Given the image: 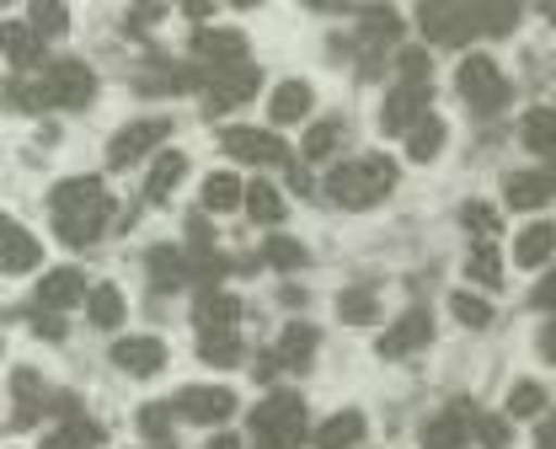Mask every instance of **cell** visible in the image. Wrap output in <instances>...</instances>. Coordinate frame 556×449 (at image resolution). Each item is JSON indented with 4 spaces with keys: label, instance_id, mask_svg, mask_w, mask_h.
<instances>
[{
    "label": "cell",
    "instance_id": "obj_41",
    "mask_svg": "<svg viewBox=\"0 0 556 449\" xmlns=\"http://www.w3.org/2000/svg\"><path fill=\"white\" fill-rule=\"evenodd\" d=\"M263 257H268V268H305V246L300 241H289V235H274L268 246H263Z\"/></svg>",
    "mask_w": 556,
    "mask_h": 449
},
{
    "label": "cell",
    "instance_id": "obj_6",
    "mask_svg": "<svg viewBox=\"0 0 556 449\" xmlns=\"http://www.w3.org/2000/svg\"><path fill=\"white\" fill-rule=\"evenodd\" d=\"M43 97H49V107H86L97 97V75L80 60H54L43 70Z\"/></svg>",
    "mask_w": 556,
    "mask_h": 449
},
{
    "label": "cell",
    "instance_id": "obj_23",
    "mask_svg": "<svg viewBox=\"0 0 556 449\" xmlns=\"http://www.w3.org/2000/svg\"><path fill=\"white\" fill-rule=\"evenodd\" d=\"M358 439H364V412H353V407L316 428V449H353Z\"/></svg>",
    "mask_w": 556,
    "mask_h": 449
},
{
    "label": "cell",
    "instance_id": "obj_29",
    "mask_svg": "<svg viewBox=\"0 0 556 449\" xmlns=\"http://www.w3.org/2000/svg\"><path fill=\"white\" fill-rule=\"evenodd\" d=\"M519 140L530 150H541V155H552L556 150V113L552 107H535V113H525V124H519Z\"/></svg>",
    "mask_w": 556,
    "mask_h": 449
},
{
    "label": "cell",
    "instance_id": "obj_12",
    "mask_svg": "<svg viewBox=\"0 0 556 449\" xmlns=\"http://www.w3.org/2000/svg\"><path fill=\"white\" fill-rule=\"evenodd\" d=\"M428 337H433V316H428V310H407L396 326H386V337H380V359H407V354H417Z\"/></svg>",
    "mask_w": 556,
    "mask_h": 449
},
{
    "label": "cell",
    "instance_id": "obj_22",
    "mask_svg": "<svg viewBox=\"0 0 556 449\" xmlns=\"http://www.w3.org/2000/svg\"><path fill=\"white\" fill-rule=\"evenodd\" d=\"M552 252H556L552 224H530V230H519V241H514V262H519V268H546Z\"/></svg>",
    "mask_w": 556,
    "mask_h": 449
},
{
    "label": "cell",
    "instance_id": "obj_39",
    "mask_svg": "<svg viewBox=\"0 0 556 449\" xmlns=\"http://www.w3.org/2000/svg\"><path fill=\"white\" fill-rule=\"evenodd\" d=\"M450 310H455V321H460V326H471V332H482L486 321H492V305H486V299H477L471 290L450 295Z\"/></svg>",
    "mask_w": 556,
    "mask_h": 449
},
{
    "label": "cell",
    "instance_id": "obj_32",
    "mask_svg": "<svg viewBox=\"0 0 556 449\" xmlns=\"http://www.w3.org/2000/svg\"><path fill=\"white\" fill-rule=\"evenodd\" d=\"M102 445V428L97 423H86V418H70L60 434H49L43 439V449H97Z\"/></svg>",
    "mask_w": 556,
    "mask_h": 449
},
{
    "label": "cell",
    "instance_id": "obj_33",
    "mask_svg": "<svg viewBox=\"0 0 556 449\" xmlns=\"http://www.w3.org/2000/svg\"><path fill=\"white\" fill-rule=\"evenodd\" d=\"M380 316V299L369 295V290H343L338 295V321H348V326H369Z\"/></svg>",
    "mask_w": 556,
    "mask_h": 449
},
{
    "label": "cell",
    "instance_id": "obj_10",
    "mask_svg": "<svg viewBox=\"0 0 556 449\" xmlns=\"http://www.w3.org/2000/svg\"><path fill=\"white\" fill-rule=\"evenodd\" d=\"M177 412L188 418V423H225L230 412H236V396L225 390V385H188V390H177Z\"/></svg>",
    "mask_w": 556,
    "mask_h": 449
},
{
    "label": "cell",
    "instance_id": "obj_52",
    "mask_svg": "<svg viewBox=\"0 0 556 449\" xmlns=\"http://www.w3.org/2000/svg\"><path fill=\"white\" fill-rule=\"evenodd\" d=\"M546 177H552V193H556V161H552V171H546Z\"/></svg>",
    "mask_w": 556,
    "mask_h": 449
},
{
    "label": "cell",
    "instance_id": "obj_27",
    "mask_svg": "<svg viewBox=\"0 0 556 449\" xmlns=\"http://www.w3.org/2000/svg\"><path fill=\"white\" fill-rule=\"evenodd\" d=\"M236 204H247V188L230 177V171H214L204 182V209H214V215H230Z\"/></svg>",
    "mask_w": 556,
    "mask_h": 449
},
{
    "label": "cell",
    "instance_id": "obj_18",
    "mask_svg": "<svg viewBox=\"0 0 556 449\" xmlns=\"http://www.w3.org/2000/svg\"><path fill=\"white\" fill-rule=\"evenodd\" d=\"M311 107H316V91L305 80H283L274 91V102H268V118L274 124H300V118H311Z\"/></svg>",
    "mask_w": 556,
    "mask_h": 449
},
{
    "label": "cell",
    "instance_id": "obj_35",
    "mask_svg": "<svg viewBox=\"0 0 556 449\" xmlns=\"http://www.w3.org/2000/svg\"><path fill=\"white\" fill-rule=\"evenodd\" d=\"M439 150H444V124H439V118L428 113V118L417 124L413 134H407V155H413V161H433Z\"/></svg>",
    "mask_w": 556,
    "mask_h": 449
},
{
    "label": "cell",
    "instance_id": "obj_42",
    "mask_svg": "<svg viewBox=\"0 0 556 449\" xmlns=\"http://www.w3.org/2000/svg\"><path fill=\"white\" fill-rule=\"evenodd\" d=\"M188 80H193L188 70H155V75H139V91H150V97L172 91L177 97V91H188Z\"/></svg>",
    "mask_w": 556,
    "mask_h": 449
},
{
    "label": "cell",
    "instance_id": "obj_8",
    "mask_svg": "<svg viewBox=\"0 0 556 449\" xmlns=\"http://www.w3.org/2000/svg\"><path fill=\"white\" fill-rule=\"evenodd\" d=\"M166 140H172V118H135V124H124V129L113 134L108 161H113V166H129V161L150 155V150L166 145Z\"/></svg>",
    "mask_w": 556,
    "mask_h": 449
},
{
    "label": "cell",
    "instance_id": "obj_13",
    "mask_svg": "<svg viewBox=\"0 0 556 449\" xmlns=\"http://www.w3.org/2000/svg\"><path fill=\"white\" fill-rule=\"evenodd\" d=\"M193 54L214 60V70H230V65H247V38L236 27H204L193 38Z\"/></svg>",
    "mask_w": 556,
    "mask_h": 449
},
{
    "label": "cell",
    "instance_id": "obj_49",
    "mask_svg": "<svg viewBox=\"0 0 556 449\" xmlns=\"http://www.w3.org/2000/svg\"><path fill=\"white\" fill-rule=\"evenodd\" d=\"M541 354H546V359H556V321L541 332Z\"/></svg>",
    "mask_w": 556,
    "mask_h": 449
},
{
    "label": "cell",
    "instance_id": "obj_19",
    "mask_svg": "<svg viewBox=\"0 0 556 449\" xmlns=\"http://www.w3.org/2000/svg\"><path fill=\"white\" fill-rule=\"evenodd\" d=\"M471 418H477V412H471ZM471 418L455 407V412L422 423V449H466V439H471Z\"/></svg>",
    "mask_w": 556,
    "mask_h": 449
},
{
    "label": "cell",
    "instance_id": "obj_46",
    "mask_svg": "<svg viewBox=\"0 0 556 449\" xmlns=\"http://www.w3.org/2000/svg\"><path fill=\"white\" fill-rule=\"evenodd\" d=\"M477 16H482V33H508L514 27V5H477Z\"/></svg>",
    "mask_w": 556,
    "mask_h": 449
},
{
    "label": "cell",
    "instance_id": "obj_1",
    "mask_svg": "<svg viewBox=\"0 0 556 449\" xmlns=\"http://www.w3.org/2000/svg\"><path fill=\"white\" fill-rule=\"evenodd\" d=\"M49 209H54V230L65 235L70 246H91L102 235L108 215H113V198H108L102 177H70V182L54 188Z\"/></svg>",
    "mask_w": 556,
    "mask_h": 449
},
{
    "label": "cell",
    "instance_id": "obj_3",
    "mask_svg": "<svg viewBox=\"0 0 556 449\" xmlns=\"http://www.w3.org/2000/svg\"><path fill=\"white\" fill-rule=\"evenodd\" d=\"M305 428H311L305 401H300V396H289V390L268 396V401L252 412V445L257 449H294L300 439H305Z\"/></svg>",
    "mask_w": 556,
    "mask_h": 449
},
{
    "label": "cell",
    "instance_id": "obj_48",
    "mask_svg": "<svg viewBox=\"0 0 556 449\" xmlns=\"http://www.w3.org/2000/svg\"><path fill=\"white\" fill-rule=\"evenodd\" d=\"M535 305H541V310H556V273H546V279L535 284Z\"/></svg>",
    "mask_w": 556,
    "mask_h": 449
},
{
    "label": "cell",
    "instance_id": "obj_16",
    "mask_svg": "<svg viewBox=\"0 0 556 449\" xmlns=\"http://www.w3.org/2000/svg\"><path fill=\"white\" fill-rule=\"evenodd\" d=\"M113 364L129 374H155L166 364V343H161V337H124V343L113 348Z\"/></svg>",
    "mask_w": 556,
    "mask_h": 449
},
{
    "label": "cell",
    "instance_id": "obj_28",
    "mask_svg": "<svg viewBox=\"0 0 556 449\" xmlns=\"http://www.w3.org/2000/svg\"><path fill=\"white\" fill-rule=\"evenodd\" d=\"M86 316H91V326L113 332V326L124 321V295H118L113 284H97V290H91V299H86Z\"/></svg>",
    "mask_w": 556,
    "mask_h": 449
},
{
    "label": "cell",
    "instance_id": "obj_20",
    "mask_svg": "<svg viewBox=\"0 0 556 449\" xmlns=\"http://www.w3.org/2000/svg\"><path fill=\"white\" fill-rule=\"evenodd\" d=\"M182 177H188V155H182V150L155 155V171H150V182H144V198H150V204H166V198L177 193Z\"/></svg>",
    "mask_w": 556,
    "mask_h": 449
},
{
    "label": "cell",
    "instance_id": "obj_9",
    "mask_svg": "<svg viewBox=\"0 0 556 449\" xmlns=\"http://www.w3.org/2000/svg\"><path fill=\"white\" fill-rule=\"evenodd\" d=\"M428 97H433V86H396L391 97H386V107H380V129L386 134H413L417 124L428 118Z\"/></svg>",
    "mask_w": 556,
    "mask_h": 449
},
{
    "label": "cell",
    "instance_id": "obj_14",
    "mask_svg": "<svg viewBox=\"0 0 556 449\" xmlns=\"http://www.w3.org/2000/svg\"><path fill=\"white\" fill-rule=\"evenodd\" d=\"M80 299H91V290H86V279H80L75 268L43 273V284H38V310H70V305H80Z\"/></svg>",
    "mask_w": 556,
    "mask_h": 449
},
{
    "label": "cell",
    "instance_id": "obj_7",
    "mask_svg": "<svg viewBox=\"0 0 556 449\" xmlns=\"http://www.w3.org/2000/svg\"><path fill=\"white\" fill-rule=\"evenodd\" d=\"M257 86H263V70L257 65H230V70H214L208 75V97H204V113H230V107H241V102H252L257 97Z\"/></svg>",
    "mask_w": 556,
    "mask_h": 449
},
{
    "label": "cell",
    "instance_id": "obj_40",
    "mask_svg": "<svg viewBox=\"0 0 556 449\" xmlns=\"http://www.w3.org/2000/svg\"><path fill=\"white\" fill-rule=\"evenodd\" d=\"M546 407V390L535 385V380H519L514 390H508V418H535Z\"/></svg>",
    "mask_w": 556,
    "mask_h": 449
},
{
    "label": "cell",
    "instance_id": "obj_43",
    "mask_svg": "<svg viewBox=\"0 0 556 449\" xmlns=\"http://www.w3.org/2000/svg\"><path fill=\"white\" fill-rule=\"evenodd\" d=\"M460 220H466V230H477L482 241L497 235V209H492V204H466V209H460Z\"/></svg>",
    "mask_w": 556,
    "mask_h": 449
},
{
    "label": "cell",
    "instance_id": "obj_5",
    "mask_svg": "<svg viewBox=\"0 0 556 449\" xmlns=\"http://www.w3.org/2000/svg\"><path fill=\"white\" fill-rule=\"evenodd\" d=\"M455 86H460V97H466L477 113H497V107L508 102V80H503V70H497V60H486V54L460 60Z\"/></svg>",
    "mask_w": 556,
    "mask_h": 449
},
{
    "label": "cell",
    "instance_id": "obj_15",
    "mask_svg": "<svg viewBox=\"0 0 556 449\" xmlns=\"http://www.w3.org/2000/svg\"><path fill=\"white\" fill-rule=\"evenodd\" d=\"M193 321H199V332H236V321H241V299L225 295V290H204L199 305H193Z\"/></svg>",
    "mask_w": 556,
    "mask_h": 449
},
{
    "label": "cell",
    "instance_id": "obj_45",
    "mask_svg": "<svg viewBox=\"0 0 556 449\" xmlns=\"http://www.w3.org/2000/svg\"><path fill=\"white\" fill-rule=\"evenodd\" d=\"M471 434H477L486 449H503V445H508V423H503V418H471Z\"/></svg>",
    "mask_w": 556,
    "mask_h": 449
},
{
    "label": "cell",
    "instance_id": "obj_11",
    "mask_svg": "<svg viewBox=\"0 0 556 449\" xmlns=\"http://www.w3.org/2000/svg\"><path fill=\"white\" fill-rule=\"evenodd\" d=\"M225 150L247 166H283L289 161V145L268 129H225Z\"/></svg>",
    "mask_w": 556,
    "mask_h": 449
},
{
    "label": "cell",
    "instance_id": "obj_26",
    "mask_svg": "<svg viewBox=\"0 0 556 449\" xmlns=\"http://www.w3.org/2000/svg\"><path fill=\"white\" fill-rule=\"evenodd\" d=\"M0 43H5V60L11 65H33L43 49H38V33L27 22H0Z\"/></svg>",
    "mask_w": 556,
    "mask_h": 449
},
{
    "label": "cell",
    "instance_id": "obj_30",
    "mask_svg": "<svg viewBox=\"0 0 556 449\" xmlns=\"http://www.w3.org/2000/svg\"><path fill=\"white\" fill-rule=\"evenodd\" d=\"M199 359L214 364V370L241 364V343H236V332H204V337H199Z\"/></svg>",
    "mask_w": 556,
    "mask_h": 449
},
{
    "label": "cell",
    "instance_id": "obj_25",
    "mask_svg": "<svg viewBox=\"0 0 556 449\" xmlns=\"http://www.w3.org/2000/svg\"><path fill=\"white\" fill-rule=\"evenodd\" d=\"M188 273H193V262H188L182 252H172V246H155V252H150V279H155V290H177V284H188Z\"/></svg>",
    "mask_w": 556,
    "mask_h": 449
},
{
    "label": "cell",
    "instance_id": "obj_4",
    "mask_svg": "<svg viewBox=\"0 0 556 449\" xmlns=\"http://www.w3.org/2000/svg\"><path fill=\"white\" fill-rule=\"evenodd\" d=\"M417 22H422L428 43H444V49H460V43H471V38L482 33L477 5H450V0H428V5L417 11Z\"/></svg>",
    "mask_w": 556,
    "mask_h": 449
},
{
    "label": "cell",
    "instance_id": "obj_24",
    "mask_svg": "<svg viewBox=\"0 0 556 449\" xmlns=\"http://www.w3.org/2000/svg\"><path fill=\"white\" fill-rule=\"evenodd\" d=\"M38 257H43V246H38L16 220L5 224V257H0L5 273H27V268H38Z\"/></svg>",
    "mask_w": 556,
    "mask_h": 449
},
{
    "label": "cell",
    "instance_id": "obj_36",
    "mask_svg": "<svg viewBox=\"0 0 556 449\" xmlns=\"http://www.w3.org/2000/svg\"><path fill=\"white\" fill-rule=\"evenodd\" d=\"M338 145H343V124H338V118H321V124H311V134H305V161H327Z\"/></svg>",
    "mask_w": 556,
    "mask_h": 449
},
{
    "label": "cell",
    "instance_id": "obj_21",
    "mask_svg": "<svg viewBox=\"0 0 556 449\" xmlns=\"http://www.w3.org/2000/svg\"><path fill=\"white\" fill-rule=\"evenodd\" d=\"M503 198H508L514 209H541V204L552 198V177H546V171H508Z\"/></svg>",
    "mask_w": 556,
    "mask_h": 449
},
{
    "label": "cell",
    "instance_id": "obj_37",
    "mask_svg": "<svg viewBox=\"0 0 556 449\" xmlns=\"http://www.w3.org/2000/svg\"><path fill=\"white\" fill-rule=\"evenodd\" d=\"M27 27L38 33V38H60L70 27L65 5H54V0H33V11H27Z\"/></svg>",
    "mask_w": 556,
    "mask_h": 449
},
{
    "label": "cell",
    "instance_id": "obj_51",
    "mask_svg": "<svg viewBox=\"0 0 556 449\" xmlns=\"http://www.w3.org/2000/svg\"><path fill=\"white\" fill-rule=\"evenodd\" d=\"M541 449H556V423L552 428H541Z\"/></svg>",
    "mask_w": 556,
    "mask_h": 449
},
{
    "label": "cell",
    "instance_id": "obj_2",
    "mask_svg": "<svg viewBox=\"0 0 556 449\" xmlns=\"http://www.w3.org/2000/svg\"><path fill=\"white\" fill-rule=\"evenodd\" d=\"M391 188H396V161H386V155L343 161V166L327 177V193H332V204H343V209H369V204H380Z\"/></svg>",
    "mask_w": 556,
    "mask_h": 449
},
{
    "label": "cell",
    "instance_id": "obj_50",
    "mask_svg": "<svg viewBox=\"0 0 556 449\" xmlns=\"http://www.w3.org/2000/svg\"><path fill=\"white\" fill-rule=\"evenodd\" d=\"M208 449H241V439H236V434H214V439H208Z\"/></svg>",
    "mask_w": 556,
    "mask_h": 449
},
{
    "label": "cell",
    "instance_id": "obj_17",
    "mask_svg": "<svg viewBox=\"0 0 556 449\" xmlns=\"http://www.w3.org/2000/svg\"><path fill=\"white\" fill-rule=\"evenodd\" d=\"M316 343H321V332H316V326L289 321V326H283V337H278V364H283V370H305V364L316 359Z\"/></svg>",
    "mask_w": 556,
    "mask_h": 449
},
{
    "label": "cell",
    "instance_id": "obj_31",
    "mask_svg": "<svg viewBox=\"0 0 556 449\" xmlns=\"http://www.w3.org/2000/svg\"><path fill=\"white\" fill-rule=\"evenodd\" d=\"M466 279H477L482 290H497V284H503V262H497V246H492V241H477V252L466 257Z\"/></svg>",
    "mask_w": 556,
    "mask_h": 449
},
{
    "label": "cell",
    "instance_id": "obj_34",
    "mask_svg": "<svg viewBox=\"0 0 556 449\" xmlns=\"http://www.w3.org/2000/svg\"><path fill=\"white\" fill-rule=\"evenodd\" d=\"M247 215L257 224H278L283 220V198H278V188H268V182H252L247 188Z\"/></svg>",
    "mask_w": 556,
    "mask_h": 449
},
{
    "label": "cell",
    "instance_id": "obj_38",
    "mask_svg": "<svg viewBox=\"0 0 556 449\" xmlns=\"http://www.w3.org/2000/svg\"><path fill=\"white\" fill-rule=\"evenodd\" d=\"M139 434L155 439V445H166V439H172V401H150V407H139Z\"/></svg>",
    "mask_w": 556,
    "mask_h": 449
},
{
    "label": "cell",
    "instance_id": "obj_47",
    "mask_svg": "<svg viewBox=\"0 0 556 449\" xmlns=\"http://www.w3.org/2000/svg\"><path fill=\"white\" fill-rule=\"evenodd\" d=\"M33 332H38V337H54V343H60V337H65V321H60L54 310H38V316H33Z\"/></svg>",
    "mask_w": 556,
    "mask_h": 449
},
{
    "label": "cell",
    "instance_id": "obj_44",
    "mask_svg": "<svg viewBox=\"0 0 556 449\" xmlns=\"http://www.w3.org/2000/svg\"><path fill=\"white\" fill-rule=\"evenodd\" d=\"M402 80H407V86H428V80H433L422 49H402Z\"/></svg>",
    "mask_w": 556,
    "mask_h": 449
}]
</instances>
